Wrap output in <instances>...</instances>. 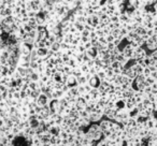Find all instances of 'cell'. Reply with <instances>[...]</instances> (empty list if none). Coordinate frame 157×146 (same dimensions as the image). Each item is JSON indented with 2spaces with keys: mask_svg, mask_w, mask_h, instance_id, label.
<instances>
[{
  "mask_svg": "<svg viewBox=\"0 0 157 146\" xmlns=\"http://www.w3.org/2000/svg\"><path fill=\"white\" fill-rule=\"evenodd\" d=\"M155 67L157 68V59H156V60H155Z\"/></svg>",
  "mask_w": 157,
  "mask_h": 146,
  "instance_id": "cell-6",
  "label": "cell"
},
{
  "mask_svg": "<svg viewBox=\"0 0 157 146\" xmlns=\"http://www.w3.org/2000/svg\"><path fill=\"white\" fill-rule=\"evenodd\" d=\"M151 56H152L154 59H157V50L153 51V52H152V54H151Z\"/></svg>",
  "mask_w": 157,
  "mask_h": 146,
  "instance_id": "cell-5",
  "label": "cell"
},
{
  "mask_svg": "<svg viewBox=\"0 0 157 146\" xmlns=\"http://www.w3.org/2000/svg\"><path fill=\"white\" fill-rule=\"evenodd\" d=\"M0 100H1V96H0Z\"/></svg>",
  "mask_w": 157,
  "mask_h": 146,
  "instance_id": "cell-7",
  "label": "cell"
},
{
  "mask_svg": "<svg viewBox=\"0 0 157 146\" xmlns=\"http://www.w3.org/2000/svg\"><path fill=\"white\" fill-rule=\"evenodd\" d=\"M156 99H157V95H156Z\"/></svg>",
  "mask_w": 157,
  "mask_h": 146,
  "instance_id": "cell-8",
  "label": "cell"
},
{
  "mask_svg": "<svg viewBox=\"0 0 157 146\" xmlns=\"http://www.w3.org/2000/svg\"><path fill=\"white\" fill-rule=\"evenodd\" d=\"M116 60L120 61V62L122 63V65L124 66V67H126V65L128 63V61L130 60V59H129L128 57H127L126 55H125L124 53H123L122 51H121V52L118 53L117 55H116Z\"/></svg>",
  "mask_w": 157,
  "mask_h": 146,
  "instance_id": "cell-4",
  "label": "cell"
},
{
  "mask_svg": "<svg viewBox=\"0 0 157 146\" xmlns=\"http://www.w3.org/2000/svg\"><path fill=\"white\" fill-rule=\"evenodd\" d=\"M145 45L146 48L150 51H155L157 50V37L156 36H153V37H150L147 40L145 41Z\"/></svg>",
  "mask_w": 157,
  "mask_h": 146,
  "instance_id": "cell-3",
  "label": "cell"
},
{
  "mask_svg": "<svg viewBox=\"0 0 157 146\" xmlns=\"http://www.w3.org/2000/svg\"><path fill=\"white\" fill-rule=\"evenodd\" d=\"M146 51L144 50L142 46H135V50H133V56L132 60H138V59H142L146 56Z\"/></svg>",
  "mask_w": 157,
  "mask_h": 146,
  "instance_id": "cell-1",
  "label": "cell"
},
{
  "mask_svg": "<svg viewBox=\"0 0 157 146\" xmlns=\"http://www.w3.org/2000/svg\"><path fill=\"white\" fill-rule=\"evenodd\" d=\"M50 101H51V98L48 96V95L43 94V92H41V94L39 95V97L36 99V102H37L40 107H45V105H48Z\"/></svg>",
  "mask_w": 157,
  "mask_h": 146,
  "instance_id": "cell-2",
  "label": "cell"
}]
</instances>
